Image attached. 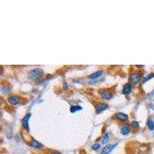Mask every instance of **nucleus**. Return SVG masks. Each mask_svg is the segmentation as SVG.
<instances>
[{"instance_id": "obj_1", "label": "nucleus", "mask_w": 154, "mask_h": 154, "mask_svg": "<svg viewBox=\"0 0 154 154\" xmlns=\"http://www.w3.org/2000/svg\"><path fill=\"white\" fill-rule=\"evenodd\" d=\"M43 74V71L41 69H35L31 70L28 73V77L30 79H37L39 76H41Z\"/></svg>"}, {"instance_id": "obj_2", "label": "nucleus", "mask_w": 154, "mask_h": 154, "mask_svg": "<svg viewBox=\"0 0 154 154\" xmlns=\"http://www.w3.org/2000/svg\"><path fill=\"white\" fill-rule=\"evenodd\" d=\"M117 145L118 144L116 143V144H113V145H107V146H106L103 148L102 151V154H109Z\"/></svg>"}, {"instance_id": "obj_3", "label": "nucleus", "mask_w": 154, "mask_h": 154, "mask_svg": "<svg viewBox=\"0 0 154 154\" xmlns=\"http://www.w3.org/2000/svg\"><path fill=\"white\" fill-rule=\"evenodd\" d=\"M100 96L102 99H110L112 98V93L110 91H107V90H102L100 92Z\"/></svg>"}, {"instance_id": "obj_4", "label": "nucleus", "mask_w": 154, "mask_h": 154, "mask_svg": "<svg viewBox=\"0 0 154 154\" xmlns=\"http://www.w3.org/2000/svg\"><path fill=\"white\" fill-rule=\"evenodd\" d=\"M30 116H31V113H28L26 116H25V117L23 118V119L22 121V126L26 130H29V119Z\"/></svg>"}, {"instance_id": "obj_5", "label": "nucleus", "mask_w": 154, "mask_h": 154, "mask_svg": "<svg viewBox=\"0 0 154 154\" xmlns=\"http://www.w3.org/2000/svg\"><path fill=\"white\" fill-rule=\"evenodd\" d=\"M130 80L133 83L136 84L140 80V75L139 73H133L130 75Z\"/></svg>"}, {"instance_id": "obj_6", "label": "nucleus", "mask_w": 154, "mask_h": 154, "mask_svg": "<svg viewBox=\"0 0 154 154\" xmlns=\"http://www.w3.org/2000/svg\"><path fill=\"white\" fill-rule=\"evenodd\" d=\"M19 101H20V99L16 96H11L8 99V102L12 105H16L19 102Z\"/></svg>"}, {"instance_id": "obj_7", "label": "nucleus", "mask_w": 154, "mask_h": 154, "mask_svg": "<svg viewBox=\"0 0 154 154\" xmlns=\"http://www.w3.org/2000/svg\"><path fill=\"white\" fill-rule=\"evenodd\" d=\"M132 91V86L130 83H126L122 89V93L123 94H129Z\"/></svg>"}, {"instance_id": "obj_8", "label": "nucleus", "mask_w": 154, "mask_h": 154, "mask_svg": "<svg viewBox=\"0 0 154 154\" xmlns=\"http://www.w3.org/2000/svg\"><path fill=\"white\" fill-rule=\"evenodd\" d=\"M102 74V70H99V71H96V72H93V73H92L91 75H89L88 76V78H89V79H91V80H92V79H96V78H98V77H99Z\"/></svg>"}, {"instance_id": "obj_9", "label": "nucleus", "mask_w": 154, "mask_h": 154, "mask_svg": "<svg viewBox=\"0 0 154 154\" xmlns=\"http://www.w3.org/2000/svg\"><path fill=\"white\" fill-rule=\"evenodd\" d=\"M108 107V106L105 103H99L97 106H96V112L97 113H102V111H104L106 108Z\"/></svg>"}, {"instance_id": "obj_10", "label": "nucleus", "mask_w": 154, "mask_h": 154, "mask_svg": "<svg viewBox=\"0 0 154 154\" xmlns=\"http://www.w3.org/2000/svg\"><path fill=\"white\" fill-rule=\"evenodd\" d=\"M130 132V126L126 124L124 126H122V127L121 128V133L122 135H127L129 134Z\"/></svg>"}, {"instance_id": "obj_11", "label": "nucleus", "mask_w": 154, "mask_h": 154, "mask_svg": "<svg viewBox=\"0 0 154 154\" xmlns=\"http://www.w3.org/2000/svg\"><path fill=\"white\" fill-rule=\"evenodd\" d=\"M116 117H117L119 119L122 120V121H126V120L128 119V118H129L126 114L123 113H118L116 114Z\"/></svg>"}, {"instance_id": "obj_12", "label": "nucleus", "mask_w": 154, "mask_h": 154, "mask_svg": "<svg viewBox=\"0 0 154 154\" xmlns=\"http://www.w3.org/2000/svg\"><path fill=\"white\" fill-rule=\"evenodd\" d=\"M30 146H33V147H35V148H41V147H42V145L40 143H39L37 140H34V139L32 140V142H31Z\"/></svg>"}, {"instance_id": "obj_13", "label": "nucleus", "mask_w": 154, "mask_h": 154, "mask_svg": "<svg viewBox=\"0 0 154 154\" xmlns=\"http://www.w3.org/2000/svg\"><path fill=\"white\" fill-rule=\"evenodd\" d=\"M82 110V107L80 106H72L70 108V112L71 113H75L76 111H79Z\"/></svg>"}, {"instance_id": "obj_14", "label": "nucleus", "mask_w": 154, "mask_h": 154, "mask_svg": "<svg viewBox=\"0 0 154 154\" xmlns=\"http://www.w3.org/2000/svg\"><path fill=\"white\" fill-rule=\"evenodd\" d=\"M147 126L149 130H154V122H152V119H149L147 121Z\"/></svg>"}, {"instance_id": "obj_15", "label": "nucleus", "mask_w": 154, "mask_h": 154, "mask_svg": "<svg viewBox=\"0 0 154 154\" xmlns=\"http://www.w3.org/2000/svg\"><path fill=\"white\" fill-rule=\"evenodd\" d=\"M109 139H110V136L108 134H105V136H103L102 140V144H106L108 143V141H109Z\"/></svg>"}, {"instance_id": "obj_16", "label": "nucleus", "mask_w": 154, "mask_h": 154, "mask_svg": "<svg viewBox=\"0 0 154 154\" xmlns=\"http://www.w3.org/2000/svg\"><path fill=\"white\" fill-rule=\"evenodd\" d=\"M154 77V73H151V74H149V75H148L146 78L144 79V80H143V83H146V81H148V80H151L152 78H153Z\"/></svg>"}, {"instance_id": "obj_17", "label": "nucleus", "mask_w": 154, "mask_h": 154, "mask_svg": "<svg viewBox=\"0 0 154 154\" xmlns=\"http://www.w3.org/2000/svg\"><path fill=\"white\" fill-rule=\"evenodd\" d=\"M131 126H133V128H139V122L137 121H133L131 122Z\"/></svg>"}, {"instance_id": "obj_18", "label": "nucleus", "mask_w": 154, "mask_h": 154, "mask_svg": "<svg viewBox=\"0 0 154 154\" xmlns=\"http://www.w3.org/2000/svg\"><path fill=\"white\" fill-rule=\"evenodd\" d=\"M99 147H100V145H99V143H95V144L92 145V149H94V150H97V149H99Z\"/></svg>"}, {"instance_id": "obj_19", "label": "nucleus", "mask_w": 154, "mask_h": 154, "mask_svg": "<svg viewBox=\"0 0 154 154\" xmlns=\"http://www.w3.org/2000/svg\"><path fill=\"white\" fill-rule=\"evenodd\" d=\"M50 154H61L59 152H51Z\"/></svg>"}, {"instance_id": "obj_20", "label": "nucleus", "mask_w": 154, "mask_h": 154, "mask_svg": "<svg viewBox=\"0 0 154 154\" xmlns=\"http://www.w3.org/2000/svg\"><path fill=\"white\" fill-rule=\"evenodd\" d=\"M153 95H154V89H153V90H152V92H150L149 96H153Z\"/></svg>"}]
</instances>
